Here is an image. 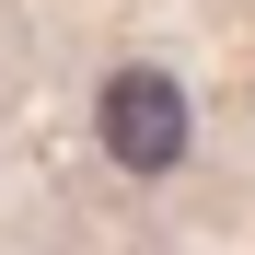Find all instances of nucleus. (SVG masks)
Masks as SVG:
<instances>
[{
    "mask_svg": "<svg viewBox=\"0 0 255 255\" xmlns=\"http://www.w3.org/2000/svg\"><path fill=\"white\" fill-rule=\"evenodd\" d=\"M105 162H128V174H174L186 162V81L174 70H116L105 81Z\"/></svg>",
    "mask_w": 255,
    "mask_h": 255,
    "instance_id": "nucleus-1",
    "label": "nucleus"
}]
</instances>
